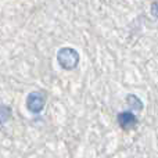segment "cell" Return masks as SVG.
Listing matches in <instances>:
<instances>
[{
  "label": "cell",
  "mask_w": 158,
  "mask_h": 158,
  "mask_svg": "<svg viewBox=\"0 0 158 158\" xmlns=\"http://www.w3.org/2000/svg\"><path fill=\"white\" fill-rule=\"evenodd\" d=\"M118 125L123 129V131H132L137 126L139 121H137V117L131 111H122L118 114L117 117Z\"/></svg>",
  "instance_id": "cell-3"
},
{
  "label": "cell",
  "mask_w": 158,
  "mask_h": 158,
  "mask_svg": "<svg viewBox=\"0 0 158 158\" xmlns=\"http://www.w3.org/2000/svg\"><path fill=\"white\" fill-rule=\"evenodd\" d=\"M125 103H126V106H128V108H129V111L131 112H139V111H142L143 110V101L140 100L139 97H137L136 94H128L126 96V98H125Z\"/></svg>",
  "instance_id": "cell-4"
},
{
  "label": "cell",
  "mask_w": 158,
  "mask_h": 158,
  "mask_svg": "<svg viewBox=\"0 0 158 158\" xmlns=\"http://www.w3.org/2000/svg\"><path fill=\"white\" fill-rule=\"evenodd\" d=\"M46 106V93L40 90L31 92L27 96V108L32 114H40Z\"/></svg>",
  "instance_id": "cell-2"
},
{
  "label": "cell",
  "mask_w": 158,
  "mask_h": 158,
  "mask_svg": "<svg viewBox=\"0 0 158 158\" xmlns=\"http://www.w3.org/2000/svg\"><path fill=\"white\" fill-rule=\"evenodd\" d=\"M151 15L158 19V2H154L151 4Z\"/></svg>",
  "instance_id": "cell-6"
},
{
  "label": "cell",
  "mask_w": 158,
  "mask_h": 158,
  "mask_svg": "<svg viewBox=\"0 0 158 158\" xmlns=\"http://www.w3.org/2000/svg\"><path fill=\"white\" fill-rule=\"evenodd\" d=\"M13 115L11 112V108L6 104H0V125H4L6 122H8Z\"/></svg>",
  "instance_id": "cell-5"
},
{
  "label": "cell",
  "mask_w": 158,
  "mask_h": 158,
  "mask_svg": "<svg viewBox=\"0 0 158 158\" xmlns=\"http://www.w3.org/2000/svg\"><path fill=\"white\" fill-rule=\"evenodd\" d=\"M79 61H81V56H79L78 50L72 49V47H61L57 53V63L65 71H72L78 67Z\"/></svg>",
  "instance_id": "cell-1"
}]
</instances>
